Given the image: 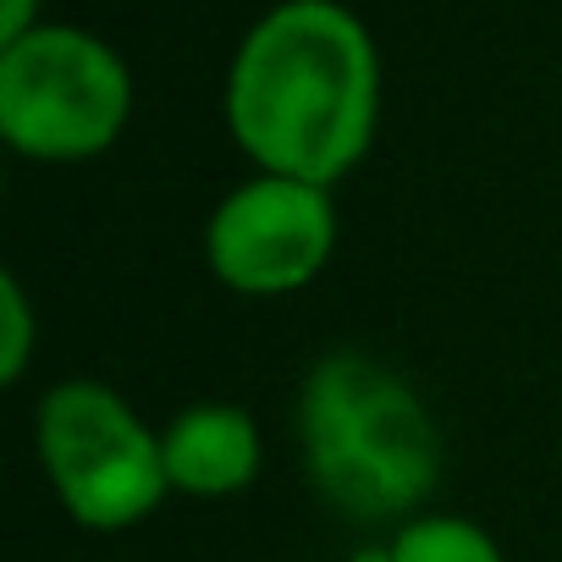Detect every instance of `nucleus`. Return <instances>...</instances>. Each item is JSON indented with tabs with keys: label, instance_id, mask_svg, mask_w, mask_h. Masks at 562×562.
I'll use <instances>...</instances> for the list:
<instances>
[{
	"label": "nucleus",
	"instance_id": "nucleus-1",
	"mask_svg": "<svg viewBox=\"0 0 562 562\" xmlns=\"http://www.w3.org/2000/svg\"><path fill=\"white\" fill-rule=\"evenodd\" d=\"M221 116L254 171L337 188L381 127V50L342 0H276L237 40Z\"/></svg>",
	"mask_w": 562,
	"mask_h": 562
},
{
	"label": "nucleus",
	"instance_id": "nucleus-2",
	"mask_svg": "<svg viewBox=\"0 0 562 562\" xmlns=\"http://www.w3.org/2000/svg\"><path fill=\"white\" fill-rule=\"evenodd\" d=\"M293 436L310 485L353 524H408L430 513L447 469L441 425L425 392L364 348L321 353L293 403Z\"/></svg>",
	"mask_w": 562,
	"mask_h": 562
},
{
	"label": "nucleus",
	"instance_id": "nucleus-3",
	"mask_svg": "<svg viewBox=\"0 0 562 562\" xmlns=\"http://www.w3.org/2000/svg\"><path fill=\"white\" fill-rule=\"evenodd\" d=\"M34 458L61 513L89 535L138 529L166 496L160 430L94 375H67L34 403Z\"/></svg>",
	"mask_w": 562,
	"mask_h": 562
},
{
	"label": "nucleus",
	"instance_id": "nucleus-4",
	"mask_svg": "<svg viewBox=\"0 0 562 562\" xmlns=\"http://www.w3.org/2000/svg\"><path fill=\"white\" fill-rule=\"evenodd\" d=\"M133 122V72L89 29L40 23L0 45V138L40 166H83Z\"/></svg>",
	"mask_w": 562,
	"mask_h": 562
},
{
	"label": "nucleus",
	"instance_id": "nucleus-5",
	"mask_svg": "<svg viewBox=\"0 0 562 562\" xmlns=\"http://www.w3.org/2000/svg\"><path fill=\"white\" fill-rule=\"evenodd\" d=\"M204 270L237 299H293L337 254L331 188L254 171L204 221Z\"/></svg>",
	"mask_w": 562,
	"mask_h": 562
},
{
	"label": "nucleus",
	"instance_id": "nucleus-6",
	"mask_svg": "<svg viewBox=\"0 0 562 562\" xmlns=\"http://www.w3.org/2000/svg\"><path fill=\"white\" fill-rule=\"evenodd\" d=\"M160 452H166L171 496H193V502L243 496L265 469V436L254 414L221 397L177 408L160 425Z\"/></svg>",
	"mask_w": 562,
	"mask_h": 562
},
{
	"label": "nucleus",
	"instance_id": "nucleus-7",
	"mask_svg": "<svg viewBox=\"0 0 562 562\" xmlns=\"http://www.w3.org/2000/svg\"><path fill=\"white\" fill-rule=\"evenodd\" d=\"M386 562H507V557L485 535V524L463 513H419L392 529Z\"/></svg>",
	"mask_w": 562,
	"mask_h": 562
},
{
	"label": "nucleus",
	"instance_id": "nucleus-8",
	"mask_svg": "<svg viewBox=\"0 0 562 562\" xmlns=\"http://www.w3.org/2000/svg\"><path fill=\"white\" fill-rule=\"evenodd\" d=\"M34 304L23 293V276L7 270L0 276V381L18 386L29 375V359H34Z\"/></svg>",
	"mask_w": 562,
	"mask_h": 562
},
{
	"label": "nucleus",
	"instance_id": "nucleus-9",
	"mask_svg": "<svg viewBox=\"0 0 562 562\" xmlns=\"http://www.w3.org/2000/svg\"><path fill=\"white\" fill-rule=\"evenodd\" d=\"M40 7H45V0H0V45H12V40H23L29 29H40V23H45Z\"/></svg>",
	"mask_w": 562,
	"mask_h": 562
}]
</instances>
